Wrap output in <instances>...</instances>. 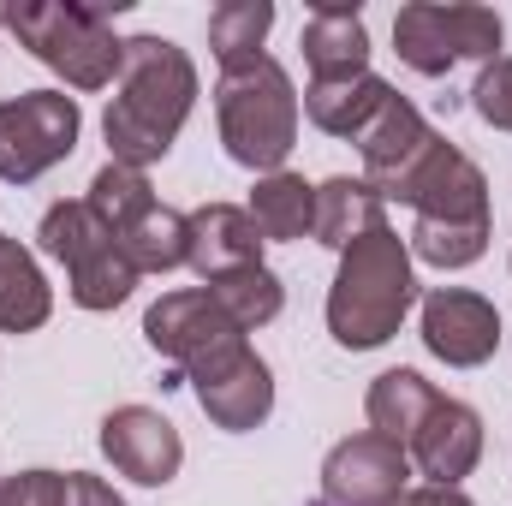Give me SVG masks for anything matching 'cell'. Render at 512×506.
Wrapping results in <instances>:
<instances>
[{"label":"cell","instance_id":"cell-23","mask_svg":"<svg viewBox=\"0 0 512 506\" xmlns=\"http://www.w3.org/2000/svg\"><path fill=\"white\" fill-rule=\"evenodd\" d=\"M441 393L429 387V381L417 376V370H387V376L370 381V399H364V411H370V429L387 435V441H411L417 435V423L429 417V405H435Z\"/></svg>","mask_w":512,"mask_h":506},{"label":"cell","instance_id":"cell-14","mask_svg":"<svg viewBox=\"0 0 512 506\" xmlns=\"http://www.w3.org/2000/svg\"><path fill=\"white\" fill-rule=\"evenodd\" d=\"M102 453L114 459L120 477L143 483V489L173 483L179 465H185V441H179V429H173L161 411H149V405H120V411L102 417Z\"/></svg>","mask_w":512,"mask_h":506},{"label":"cell","instance_id":"cell-19","mask_svg":"<svg viewBox=\"0 0 512 506\" xmlns=\"http://www.w3.org/2000/svg\"><path fill=\"white\" fill-rule=\"evenodd\" d=\"M393 96V84H382L376 72H358V78H340V84H310L304 90V114L310 126L328 131V137H364V126L376 120Z\"/></svg>","mask_w":512,"mask_h":506},{"label":"cell","instance_id":"cell-11","mask_svg":"<svg viewBox=\"0 0 512 506\" xmlns=\"http://www.w3.org/2000/svg\"><path fill=\"white\" fill-rule=\"evenodd\" d=\"M411 483V459L376 429L340 441L322 465V506H399Z\"/></svg>","mask_w":512,"mask_h":506},{"label":"cell","instance_id":"cell-5","mask_svg":"<svg viewBox=\"0 0 512 506\" xmlns=\"http://www.w3.org/2000/svg\"><path fill=\"white\" fill-rule=\"evenodd\" d=\"M0 24L48 72H60L72 90H108L120 78L126 42L114 36L108 12H96V6H78V0H24V6H0Z\"/></svg>","mask_w":512,"mask_h":506},{"label":"cell","instance_id":"cell-18","mask_svg":"<svg viewBox=\"0 0 512 506\" xmlns=\"http://www.w3.org/2000/svg\"><path fill=\"white\" fill-rule=\"evenodd\" d=\"M298 48H304L310 84H340V78L370 72V30H364V12L346 0H316Z\"/></svg>","mask_w":512,"mask_h":506},{"label":"cell","instance_id":"cell-28","mask_svg":"<svg viewBox=\"0 0 512 506\" xmlns=\"http://www.w3.org/2000/svg\"><path fill=\"white\" fill-rule=\"evenodd\" d=\"M399 506H477L465 489H447V483H423V489H405Z\"/></svg>","mask_w":512,"mask_h":506},{"label":"cell","instance_id":"cell-25","mask_svg":"<svg viewBox=\"0 0 512 506\" xmlns=\"http://www.w3.org/2000/svg\"><path fill=\"white\" fill-rule=\"evenodd\" d=\"M245 334L251 328H268L280 310H286V286H280V274L274 268H239V274H221V280H209L203 286Z\"/></svg>","mask_w":512,"mask_h":506},{"label":"cell","instance_id":"cell-2","mask_svg":"<svg viewBox=\"0 0 512 506\" xmlns=\"http://www.w3.org/2000/svg\"><path fill=\"white\" fill-rule=\"evenodd\" d=\"M417 304V274H411V245L376 227L364 233L358 245L340 251V274L328 286V334L346 346V352H376L399 334L405 310Z\"/></svg>","mask_w":512,"mask_h":506},{"label":"cell","instance_id":"cell-24","mask_svg":"<svg viewBox=\"0 0 512 506\" xmlns=\"http://www.w3.org/2000/svg\"><path fill=\"white\" fill-rule=\"evenodd\" d=\"M0 506H126L90 471H18L0 483Z\"/></svg>","mask_w":512,"mask_h":506},{"label":"cell","instance_id":"cell-10","mask_svg":"<svg viewBox=\"0 0 512 506\" xmlns=\"http://www.w3.org/2000/svg\"><path fill=\"white\" fill-rule=\"evenodd\" d=\"M143 340L185 376L209 370L215 358H227L233 346H245V328L203 292V286H185V292H161L143 316Z\"/></svg>","mask_w":512,"mask_h":506},{"label":"cell","instance_id":"cell-26","mask_svg":"<svg viewBox=\"0 0 512 506\" xmlns=\"http://www.w3.org/2000/svg\"><path fill=\"white\" fill-rule=\"evenodd\" d=\"M268 30H274V6L268 0H221L209 12V48H215L221 66H239V60L262 54Z\"/></svg>","mask_w":512,"mask_h":506},{"label":"cell","instance_id":"cell-7","mask_svg":"<svg viewBox=\"0 0 512 506\" xmlns=\"http://www.w3.org/2000/svg\"><path fill=\"white\" fill-rule=\"evenodd\" d=\"M42 251L54 256L72 280V304L78 310H114L126 304L131 286H137V268L126 262V251L114 245V233L96 221V209L78 197V203H54L42 215Z\"/></svg>","mask_w":512,"mask_h":506},{"label":"cell","instance_id":"cell-6","mask_svg":"<svg viewBox=\"0 0 512 506\" xmlns=\"http://www.w3.org/2000/svg\"><path fill=\"white\" fill-rule=\"evenodd\" d=\"M96 221L114 233V245L126 251V262L137 274H167V268H185V215L167 209L143 173H131L120 161H108L96 179H90V197Z\"/></svg>","mask_w":512,"mask_h":506},{"label":"cell","instance_id":"cell-27","mask_svg":"<svg viewBox=\"0 0 512 506\" xmlns=\"http://www.w3.org/2000/svg\"><path fill=\"white\" fill-rule=\"evenodd\" d=\"M471 108H477L483 126L512 131V54H501L495 66H483V78L471 90Z\"/></svg>","mask_w":512,"mask_h":506},{"label":"cell","instance_id":"cell-8","mask_svg":"<svg viewBox=\"0 0 512 506\" xmlns=\"http://www.w3.org/2000/svg\"><path fill=\"white\" fill-rule=\"evenodd\" d=\"M393 48L423 78H447L459 60L495 66L501 60V18H495V6H471V0H453V6L411 0L393 18Z\"/></svg>","mask_w":512,"mask_h":506},{"label":"cell","instance_id":"cell-20","mask_svg":"<svg viewBox=\"0 0 512 506\" xmlns=\"http://www.w3.org/2000/svg\"><path fill=\"white\" fill-rule=\"evenodd\" d=\"M387 215H382V197L364 185V179H322L316 185V239L328 245V251H346V245H358L364 233H376Z\"/></svg>","mask_w":512,"mask_h":506},{"label":"cell","instance_id":"cell-17","mask_svg":"<svg viewBox=\"0 0 512 506\" xmlns=\"http://www.w3.org/2000/svg\"><path fill=\"white\" fill-rule=\"evenodd\" d=\"M262 245L268 239L256 233L251 209L239 203H203L185 215V262L203 274V286L239 268H262Z\"/></svg>","mask_w":512,"mask_h":506},{"label":"cell","instance_id":"cell-21","mask_svg":"<svg viewBox=\"0 0 512 506\" xmlns=\"http://www.w3.org/2000/svg\"><path fill=\"white\" fill-rule=\"evenodd\" d=\"M54 316V292L36 268V256L0 233V334H30Z\"/></svg>","mask_w":512,"mask_h":506},{"label":"cell","instance_id":"cell-15","mask_svg":"<svg viewBox=\"0 0 512 506\" xmlns=\"http://www.w3.org/2000/svg\"><path fill=\"white\" fill-rule=\"evenodd\" d=\"M185 381H191V393H197V405H203V417L215 429L245 435V429H256L274 411V376L251 352V340L233 346L227 358H215L209 370H197V376H185Z\"/></svg>","mask_w":512,"mask_h":506},{"label":"cell","instance_id":"cell-22","mask_svg":"<svg viewBox=\"0 0 512 506\" xmlns=\"http://www.w3.org/2000/svg\"><path fill=\"white\" fill-rule=\"evenodd\" d=\"M251 221L262 239H304L316 227V185H304L298 173H262L251 191Z\"/></svg>","mask_w":512,"mask_h":506},{"label":"cell","instance_id":"cell-16","mask_svg":"<svg viewBox=\"0 0 512 506\" xmlns=\"http://www.w3.org/2000/svg\"><path fill=\"white\" fill-rule=\"evenodd\" d=\"M405 459L429 477V483H447V489H459L471 471H477V459H483V417L465 405V399H435L429 405V417L417 423V435L405 441Z\"/></svg>","mask_w":512,"mask_h":506},{"label":"cell","instance_id":"cell-1","mask_svg":"<svg viewBox=\"0 0 512 506\" xmlns=\"http://www.w3.org/2000/svg\"><path fill=\"white\" fill-rule=\"evenodd\" d=\"M114 102L102 114L108 131V149L114 161L143 173L149 161H161L173 149L179 126L191 120V102H197V66L179 42L167 36H131L126 54H120V78H114Z\"/></svg>","mask_w":512,"mask_h":506},{"label":"cell","instance_id":"cell-4","mask_svg":"<svg viewBox=\"0 0 512 506\" xmlns=\"http://www.w3.org/2000/svg\"><path fill=\"white\" fill-rule=\"evenodd\" d=\"M215 120H221V143L239 167L251 173H280V161L298 143V96L280 60L251 54L239 66H221L215 84Z\"/></svg>","mask_w":512,"mask_h":506},{"label":"cell","instance_id":"cell-13","mask_svg":"<svg viewBox=\"0 0 512 506\" xmlns=\"http://www.w3.org/2000/svg\"><path fill=\"white\" fill-rule=\"evenodd\" d=\"M423 346L453 370H477L501 346V310L471 286H441L423 298Z\"/></svg>","mask_w":512,"mask_h":506},{"label":"cell","instance_id":"cell-3","mask_svg":"<svg viewBox=\"0 0 512 506\" xmlns=\"http://www.w3.org/2000/svg\"><path fill=\"white\" fill-rule=\"evenodd\" d=\"M399 203L417 209L411 256H423L435 268H471L489 251V179L459 143L441 137Z\"/></svg>","mask_w":512,"mask_h":506},{"label":"cell","instance_id":"cell-12","mask_svg":"<svg viewBox=\"0 0 512 506\" xmlns=\"http://www.w3.org/2000/svg\"><path fill=\"white\" fill-rule=\"evenodd\" d=\"M435 143H441V131L429 126L405 96H387V108L358 137V149H364V185L382 203H399V191L411 185V173L429 161Z\"/></svg>","mask_w":512,"mask_h":506},{"label":"cell","instance_id":"cell-9","mask_svg":"<svg viewBox=\"0 0 512 506\" xmlns=\"http://www.w3.org/2000/svg\"><path fill=\"white\" fill-rule=\"evenodd\" d=\"M78 131H84V114L66 90H30L0 102V179L6 185L42 179L78 149Z\"/></svg>","mask_w":512,"mask_h":506}]
</instances>
